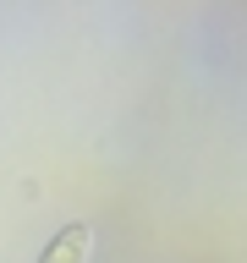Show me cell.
Masks as SVG:
<instances>
[{
  "instance_id": "obj_1",
  "label": "cell",
  "mask_w": 247,
  "mask_h": 263,
  "mask_svg": "<svg viewBox=\"0 0 247 263\" xmlns=\"http://www.w3.org/2000/svg\"><path fill=\"white\" fill-rule=\"evenodd\" d=\"M88 252H94V230L88 225H66L61 236L39 252V263H88Z\"/></svg>"
}]
</instances>
